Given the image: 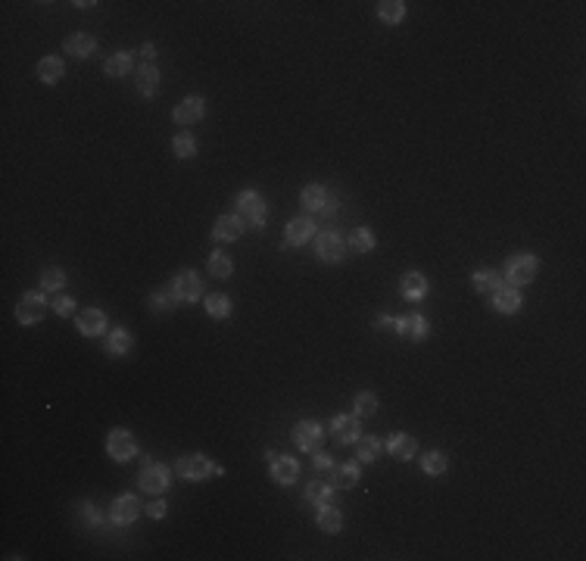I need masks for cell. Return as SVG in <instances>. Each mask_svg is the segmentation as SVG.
<instances>
[{"label": "cell", "mask_w": 586, "mask_h": 561, "mask_svg": "<svg viewBox=\"0 0 586 561\" xmlns=\"http://www.w3.org/2000/svg\"><path fill=\"white\" fill-rule=\"evenodd\" d=\"M378 449H381V439H374V437L359 439V459L362 461H374L378 459Z\"/></svg>", "instance_id": "cell-37"}, {"label": "cell", "mask_w": 586, "mask_h": 561, "mask_svg": "<svg viewBox=\"0 0 586 561\" xmlns=\"http://www.w3.org/2000/svg\"><path fill=\"white\" fill-rule=\"evenodd\" d=\"M330 490H334V487H324V483H309V487H306V499L318 502V505H328V502H330Z\"/></svg>", "instance_id": "cell-36"}, {"label": "cell", "mask_w": 586, "mask_h": 561, "mask_svg": "<svg viewBox=\"0 0 586 561\" xmlns=\"http://www.w3.org/2000/svg\"><path fill=\"white\" fill-rule=\"evenodd\" d=\"M147 514H150V518H162V514H166V502H159V499L150 502V505H147Z\"/></svg>", "instance_id": "cell-43"}, {"label": "cell", "mask_w": 586, "mask_h": 561, "mask_svg": "<svg viewBox=\"0 0 586 561\" xmlns=\"http://www.w3.org/2000/svg\"><path fill=\"white\" fill-rule=\"evenodd\" d=\"M109 514H113L115 524H131V520L141 514V502H137V496H119V499L113 502V508H109Z\"/></svg>", "instance_id": "cell-10"}, {"label": "cell", "mask_w": 586, "mask_h": 561, "mask_svg": "<svg viewBox=\"0 0 586 561\" xmlns=\"http://www.w3.org/2000/svg\"><path fill=\"white\" fill-rule=\"evenodd\" d=\"M312 231H315V225H312L309 218H290L287 228H284V240L293 244V247H300V244H306V240L312 237Z\"/></svg>", "instance_id": "cell-12"}, {"label": "cell", "mask_w": 586, "mask_h": 561, "mask_svg": "<svg viewBox=\"0 0 586 561\" xmlns=\"http://www.w3.org/2000/svg\"><path fill=\"white\" fill-rule=\"evenodd\" d=\"M106 350L113 352V356H125V352L131 350V334L128 331H113L109 334V340H106Z\"/></svg>", "instance_id": "cell-29"}, {"label": "cell", "mask_w": 586, "mask_h": 561, "mask_svg": "<svg viewBox=\"0 0 586 561\" xmlns=\"http://www.w3.org/2000/svg\"><path fill=\"white\" fill-rule=\"evenodd\" d=\"M209 271L216 277H228L231 275V259H228V253H212L209 256Z\"/></svg>", "instance_id": "cell-34"}, {"label": "cell", "mask_w": 586, "mask_h": 561, "mask_svg": "<svg viewBox=\"0 0 586 561\" xmlns=\"http://www.w3.org/2000/svg\"><path fill=\"white\" fill-rule=\"evenodd\" d=\"M237 209H240V216H243V225H253V228L265 225V218H269V206H265V200L256 194V190H243V194H237Z\"/></svg>", "instance_id": "cell-1"}, {"label": "cell", "mask_w": 586, "mask_h": 561, "mask_svg": "<svg viewBox=\"0 0 586 561\" xmlns=\"http://www.w3.org/2000/svg\"><path fill=\"white\" fill-rule=\"evenodd\" d=\"M141 487L147 490V493H162V490L169 487V468L159 465V461H144Z\"/></svg>", "instance_id": "cell-6"}, {"label": "cell", "mask_w": 586, "mask_h": 561, "mask_svg": "<svg viewBox=\"0 0 586 561\" xmlns=\"http://www.w3.org/2000/svg\"><path fill=\"white\" fill-rule=\"evenodd\" d=\"M356 412L359 415H374L378 412V396H374V393H359L356 396Z\"/></svg>", "instance_id": "cell-39"}, {"label": "cell", "mask_w": 586, "mask_h": 561, "mask_svg": "<svg viewBox=\"0 0 586 561\" xmlns=\"http://www.w3.org/2000/svg\"><path fill=\"white\" fill-rule=\"evenodd\" d=\"M243 234V222L237 216H222L218 218L216 225H212V237H216V240H237V237Z\"/></svg>", "instance_id": "cell-13"}, {"label": "cell", "mask_w": 586, "mask_h": 561, "mask_svg": "<svg viewBox=\"0 0 586 561\" xmlns=\"http://www.w3.org/2000/svg\"><path fill=\"white\" fill-rule=\"evenodd\" d=\"M106 449H109V455H113L115 461H128L131 455L137 453V443H135V437H131L128 431H113L109 433V439H106Z\"/></svg>", "instance_id": "cell-7"}, {"label": "cell", "mask_w": 586, "mask_h": 561, "mask_svg": "<svg viewBox=\"0 0 586 561\" xmlns=\"http://www.w3.org/2000/svg\"><path fill=\"white\" fill-rule=\"evenodd\" d=\"M427 293V277L421 271H409L403 277V297L405 299H421Z\"/></svg>", "instance_id": "cell-21"}, {"label": "cell", "mask_w": 586, "mask_h": 561, "mask_svg": "<svg viewBox=\"0 0 586 561\" xmlns=\"http://www.w3.org/2000/svg\"><path fill=\"white\" fill-rule=\"evenodd\" d=\"M54 309H56V315H63V318L72 315V312H75V299L72 297H56L54 299Z\"/></svg>", "instance_id": "cell-41"}, {"label": "cell", "mask_w": 586, "mask_h": 561, "mask_svg": "<svg viewBox=\"0 0 586 561\" xmlns=\"http://www.w3.org/2000/svg\"><path fill=\"white\" fill-rule=\"evenodd\" d=\"M340 524H343V514H340L334 505L318 508V527H322L324 534H337Z\"/></svg>", "instance_id": "cell-25"}, {"label": "cell", "mask_w": 586, "mask_h": 561, "mask_svg": "<svg viewBox=\"0 0 586 561\" xmlns=\"http://www.w3.org/2000/svg\"><path fill=\"white\" fill-rule=\"evenodd\" d=\"M63 281H66V271L56 268V265L44 268V275H41V284H44V290H60Z\"/></svg>", "instance_id": "cell-33"}, {"label": "cell", "mask_w": 586, "mask_h": 561, "mask_svg": "<svg viewBox=\"0 0 586 561\" xmlns=\"http://www.w3.org/2000/svg\"><path fill=\"white\" fill-rule=\"evenodd\" d=\"M387 449H390V455H396L399 461H409L412 455L418 453V443H415V437H409V433H396V437H390Z\"/></svg>", "instance_id": "cell-17"}, {"label": "cell", "mask_w": 586, "mask_h": 561, "mask_svg": "<svg viewBox=\"0 0 586 561\" xmlns=\"http://www.w3.org/2000/svg\"><path fill=\"white\" fill-rule=\"evenodd\" d=\"M271 455V477L278 480V483H293L297 480V474H300V465L293 459H278L275 453H269Z\"/></svg>", "instance_id": "cell-15"}, {"label": "cell", "mask_w": 586, "mask_h": 561, "mask_svg": "<svg viewBox=\"0 0 586 561\" xmlns=\"http://www.w3.org/2000/svg\"><path fill=\"white\" fill-rule=\"evenodd\" d=\"M172 293H175L178 299H184V303H194V299H200V293H203L200 277H196L194 271H181V275L175 277V284H172Z\"/></svg>", "instance_id": "cell-9"}, {"label": "cell", "mask_w": 586, "mask_h": 561, "mask_svg": "<svg viewBox=\"0 0 586 561\" xmlns=\"http://www.w3.org/2000/svg\"><path fill=\"white\" fill-rule=\"evenodd\" d=\"M172 147H175V156H181V159H190V156L196 153V144H194V137L190 135H178Z\"/></svg>", "instance_id": "cell-38"}, {"label": "cell", "mask_w": 586, "mask_h": 561, "mask_svg": "<svg viewBox=\"0 0 586 561\" xmlns=\"http://www.w3.org/2000/svg\"><path fill=\"white\" fill-rule=\"evenodd\" d=\"M533 275H537V259L530 253H518V256H508L506 262V277L512 284H530Z\"/></svg>", "instance_id": "cell-3"}, {"label": "cell", "mask_w": 586, "mask_h": 561, "mask_svg": "<svg viewBox=\"0 0 586 561\" xmlns=\"http://www.w3.org/2000/svg\"><path fill=\"white\" fill-rule=\"evenodd\" d=\"M315 471H328V474H330V471H334V461H330L328 455L318 453V455H315Z\"/></svg>", "instance_id": "cell-42"}, {"label": "cell", "mask_w": 586, "mask_h": 561, "mask_svg": "<svg viewBox=\"0 0 586 561\" xmlns=\"http://www.w3.org/2000/svg\"><path fill=\"white\" fill-rule=\"evenodd\" d=\"M421 468H425V474H443L446 468H449V461H446L443 453H427L425 461H421Z\"/></svg>", "instance_id": "cell-35"}, {"label": "cell", "mask_w": 586, "mask_h": 561, "mask_svg": "<svg viewBox=\"0 0 586 561\" xmlns=\"http://www.w3.org/2000/svg\"><path fill=\"white\" fill-rule=\"evenodd\" d=\"M103 328H106V315L97 309H88L78 315V331L84 334V337H97V334H103Z\"/></svg>", "instance_id": "cell-16"}, {"label": "cell", "mask_w": 586, "mask_h": 561, "mask_svg": "<svg viewBox=\"0 0 586 561\" xmlns=\"http://www.w3.org/2000/svg\"><path fill=\"white\" fill-rule=\"evenodd\" d=\"M350 247H352L356 253L374 250V234H371L368 228H356V231H352V237H350Z\"/></svg>", "instance_id": "cell-31"}, {"label": "cell", "mask_w": 586, "mask_h": 561, "mask_svg": "<svg viewBox=\"0 0 586 561\" xmlns=\"http://www.w3.org/2000/svg\"><path fill=\"white\" fill-rule=\"evenodd\" d=\"M203 109H206L203 97H188V100H181L175 106V122L178 125H194L196 119H203Z\"/></svg>", "instance_id": "cell-11"}, {"label": "cell", "mask_w": 586, "mask_h": 561, "mask_svg": "<svg viewBox=\"0 0 586 561\" xmlns=\"http://www.w3.org/2000/svg\"><path fill=\"white\" fill-rule=\"evenodd\" d=\"M128 69H131V54H125V50H119V54H113L106 60V75H113V78H122Z\"/></svg>", "instance_id": "cell-28"}, {"label": "cell", "mask_w": 586, "mask_h": 561, "mask_svg": "<svg viewBox=\"0 0 586 561\" xmlns=\"http://www.w3.org/2000/svg\"><path fill=\"white\" fill-rule=\"evenodd\" d=\"M496 309L502 315H515L521 309V293L512 290V287H499L496 290Z\"/></svg>", "instance_id": "cell-24"}, {"label": "cell", "mask_w": 586, "mask_h": 561, "mask_svg": "<svg viewBox=\"0 0 586 561\" xmlns=\"http://www.w3.org/2000/svg\"><path fill=\"white\" fill-rule=\"evenodd\" d=\"M474 287H477L480 293H496L499 287H502V277L496 275L493 268H480V271H474Z\"/></svg>", "instance_id": "cell-26"}, {"label": "cell", "mask_w": 586, "mask_h": 561, "mask_svg": "<svg viewBox=\"0 0 586 561\" xmlns=\"http://www.w3.org/2000/svg\"><path fill=\"white\" fill-rule=\"evenodd\" d=\"M330 431H334L337 443H352V439H359V421L352 415H337L334 424H330Z\"/></svg>", "instance_id": "cell-14"}, {"label": "cell", "mask_w": 586, "mask_h": 561, "mask_svg": "<svg viewBox=\"0 0 586 561\" xmlns=\"http://www.w3.org/2000/svg\"><path fill=\"white\" fill-rule=\"evenodd\" d=\"M324 203H328V190H324V187L312 184V187H306V190H303V206H306V209L322 212V209H324Z\"/></svg>", "instance_id": "cell-27"}, {"label": "cell", "mask_w": 586, "mask_h": 561, "mask_svg": "<svg viewBox=\"0 0 586 561\" xmlns=\"http://www.w3.org/2000/svg\"><path fill=\"white\" fill-rule=\"evenodd\" d=\"M378 13L384 22H399L405 13V3L403 0H384V3H378Z\"/></svg>", "instance_id": "cell-30"}, {"label": "cell", "mask_w": 586, "mask_h": 561, "mask_svg": "<svg viewBox=\"0 0 586 561\" xmlns=\"http://www.w3.org/2000/svg\"><path fill=\"white\" fill-rule=\"evenodd\" d=\"M175 293H166V290H159V293H153L150 297V306H153L156 312H166V309H172V303H175Z\"/></svg>", "instance_id": "cell-40"}, {"label": "cell", "mask_w": 586, "mask_h": 561, "mask_svg": "<svg viewBox=\"0 0 586 561\" xmlns=\"http://www.w3.org/2000/svg\"><path fill=\"white\" fill-rule=\"evenodd\" d=\"M156 88H159V69L156 66H141V72H137V91H141L144 97H153Z\"/></svg>", "instance_id": "cell-23"}, {"label": "cell", "mask_w": 586, "mask_h": 561, "mask_svg": "<svg viewBox=\"0 0 586 561\" xmlns=\"http://www.w3.org/2000/svg\"><path fill=\"white\" fill-rule=\"evenodd\" d=\"M378 328H381V331H396V321H393V318H381Z\"/></svg>", "instance_id": "cell-44"}, {"label": "cell", "mask_w": 586, "mask_h": 561, "mask_svg": "<svg viewBox=\"0 0 586 561\" xmlns=\"http://www.w3.org/2000/svg\"><path fill=\"white\" fill-rule=\"evenodd\" d=\"M178 474L188 480H206L209 474H222V468L212 465V461L206 459V455H181L178 459Z\"/></svg>", "instance_id": "cell-2"}, {"label": "cell", "mask_w": 586, "mask_h": 561, "mask_svg": "<svg viewBox=\"0 0 586 561\" xmlns=\"http://www.w3.org/2000/svg\"><path fill=\"white\" fill-rule=\"evenodd\" d=\"M141 54H144V56H147V60H150V56L156 54V47H153V44H144V47H141Z\"/></svg>", "instance_id": "cell-45"}, {"label": "cell", "mask_w": 586, "mask_h": 561, "mask_svg": "<svg viewBox=\"0 0 586 561\" xmlns=\"http://www.w3.org/2000/svg\"><path fill=\"white\" fill-rule=\"evenodd\" d=\"M97 47V41L91 38V34H72V38H66V54L69 56H78V60H84V56H91Z\"/></svg>", "instance_id": "cell-18"}, {"label": "cell", "mask_w": 586, "mask_h": 561, "mask_svg": "<svg viewBox=\"0 0 586 561\" xmlns=\"http://www.w3.org/2000/svg\"><path fill=\"white\" fill-rule=\"evenodd\" d=\"M396 331L399 334H409V337H415V340H425L427 337V321L421 315H405V318H399L396 321Z\"/></svg>", "instance_id": "cell-19"}, {"label": "cell", "mask_w": 586, "mask_h": 561, "mask_svg": "<svg viewBox=\"0 0 586 561\" xmlns=\"http://www.w3.org/2000/svg\"><path fill=\"white\" fill-rule=\"evenodd\" d=\"M206 312L212 318H225L231 312V299L222 297V293H212V297H206Z\"/></svg>", "instance_id": "cell-32"}, {"label": "cell", "mask_w": 586, "mask_h": 561, "mask_svg": "<svg viewBox=\"0 0 586 561\" xmlns=\"http://www.w3.org/2000/svg\"><path fill=\"white\" fill-rule=\"evenodd\" d=\"M315 256L322 259V262H340V259L346 256V244H343V237L334 234V231H324V234H318Z\"/></svg>", "instance_id": "cell-4"}, {"label": "cell", "mask_w": 586, "mask_h": 561, "mask_svg": "<svg viewBox=\"0 0 586 561\" xmlns=\"http://www.w3.org/2000/svg\"><path fill=\"white\" fill-rule=\"evenodd\" d=\"M63 60L60 56H44V60L38 62V75H41V82L44 84H56L63 78Z\"/></svg>", "instance_id": "cell-20"}, {"label": "cell", "mask_w": 586, "mask_h": 561, "mask_svg": "<svg viewBox=\"0 0 586 561\" xmlns=\"http://www.w3.org/2000/svg\"><path fill=\"white\" fill-rule=\"evenodd\" d=\"M322 424H315V421H300L297 427H293V439H297V446L306 449V453H315L318 446H322Z\"/></svg>", "instance_id": "cell-8"}, {"label": "cell", "mask_w": 586, "mask_h": 561, "mask_svg": "<svg viewBox=\"0 0 586 561\" xmlns=\"http://www.w3.org/2000/svg\"><path fill=\"white\" fill-rule=\"evenodd\" d=\"M47 312V299L41 297V293H25L22 303L16 306V318H19L22 325H38L41 318Z\"/></svg>", "instance_id": "cell-5"}, {"label": "cell", "mask_w": 586, "mask_h": 561, "mask_svg": "<svg viewBox=\"0 0 586 561\" xmlns=\"http://www.w3.org/2000/svg\"><path fill=\"white\" fill-rule=\"evenodd\" d=\"M356 480H359L356 465H340L330 471V487L334 490H350V487H356Z\"/></svg>", "instance_id": "cell-22"}]
</instances>
